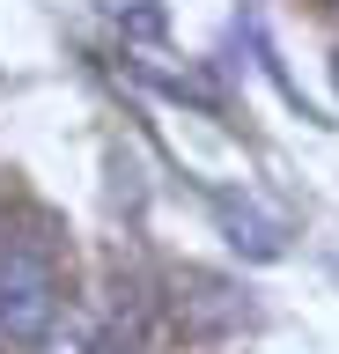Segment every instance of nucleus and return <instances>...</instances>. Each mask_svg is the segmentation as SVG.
Wrapping results in <instances>:
<instances>
[{"label":"nucleus","mask_w":339,"mask_h":354,"mask_svg":"<svg viewBox=\"0 0 339 354\" xmlns=\"http://www.w3.org/2000/svg\"><path fill=\"white\" fill-rule=\"evenodd\" d=\"M332 74H339V59H332Z\"/></svg>","instance_id":"20e7f679"},{"label":"nucleus","mask_w":339,"mask_h":354,"mask_svg":"<svg viewBox=\"0 0 339 354\" xmlns=\"http://www.w3.org/2000/svg\"><path fill=\"white\" fill-rule=\"evenodd\" d=\"M52 317H59V273H52L45 251H30V243H8L0 251V339H45Z\"/></svg>","instance_id":"f257e3e1"},{"label":"nucleus","mask_w":339,"mask_h":354,"mask_svg":"<svg viewBox=\"0 0 339 354\" xmlns=\"http://www.w3.org/2000/svg\"><path fill=\"white\" fill-rule=\"evenodd\" d=\"M111 15H118V22H133L140 37H155V30H162V15L148 8V0H111Z\"/></svg>","instance_id":"7ed1b4c3"},{"label":"nucleus","mask_w":339,"mask_h":354,"mask_svg":"<svg viewBox=\"0 0 339 354\" xmlns=\"http://www.w3.org/2000/svg\"><path fill=\"white\" fill-rule=\"evenodd\" d=\"M214 214H222L229 243H236L244 259H280V251H288V243H280V221H273V214H258L251 199H214Z\"/></svg>","instance_id":"f03ea898"}]
</instances>
